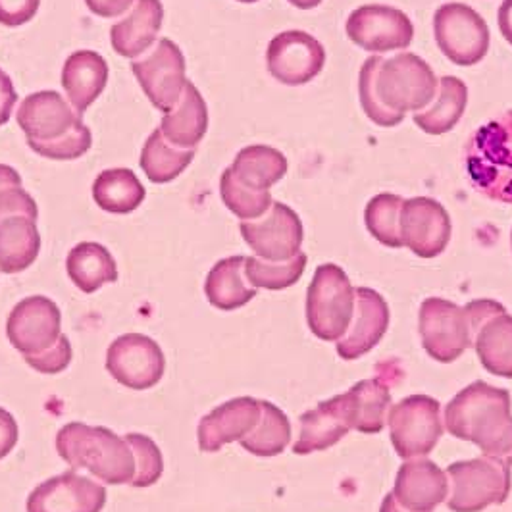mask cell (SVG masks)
I'll list each match as a JSON object with an SVG mask.
<instances>
[{
	"label": "cell",
	"instance_id": "cell-3",
	"mask_svg": "<svg viewBox=\"0 0 512 512\" xmlns=\"http://www.w3.org/2000/svg\"><path fill=\"white\" fill-rule=\"evenodd\" d=\"M56 451L74 470H87L108 486L133 480L135 459L128 441L103 426L66 424L56 436Z\"/></svg>",
	"mask_w": 512,
	"mask_h": 512
},
{
	"label": "cell",
	"instance_id": "cell-35",
	"mask_svg": "<svg viewBox=\"0 0 512 512\" xmlns=\"http://www.w3.org/2000/svg\"><path fill=\"white\" fill-rule=\"evenodd\" d=\"M262 416L255 430L239 443L256 457H276L285 451L291 441V422L287 414L270 401H260Z\"/></svg>",
	"mask_w": 512,
	"mask_h": 512
},
{
	"label": "cell",
	"instance_id": "cell-5",
	"mask_svg": "<svg viewBox=\"0 0 512 512\" xmlns=\"http://www.w3.org/2000/svg\"><path fill=\"white\" fill-rule=\"evenodd\" d=\"M355 314V289L337 264L316 268L308 285L307 322L310 332L322 341H339L349 330Z\"/></svg>",
	"mask_w": 512,
	"mask_h": 512
},
{
	"label": "cell",
	"instance_id": "cell-13",
	"mask_svg": "<svg viewBox=\"0 0 512 512\" xmlns=\"http://www.w3.org/2000/svg\"><path fill=\"white\" fill-rule=\"evenodd\" d=\"M239 230L255 255L270 262H285L299 255L305 239L299 214L283 203H274L258 220L241 222Z\"/></svg>",
	"mask_w": 512,
	"mask_h": 512
},
{
	"label": "cell",
	"instance_id": "cell-36",
	"mask_svg": "<svg viewBox=\"0 0 512 512\" xmlns=\"http://www.w3.org/2000/svg\"><path fill=\"white\" fill-rule=\"evenodd\" d=\"M308 256L299 253L285 262H270L258 256L245 258V278L255 289L282 291L301 280L307 268Z\"/></svg>",
	"mask_w": 512,
	"mask_h": 512
},
{
	"label": "cell",
	"instance_id": "cell-7",
	"mask_svg": "<svg viewBox=\"0 0 512 512\" xmlns=\"http://www.w3.org/2000/svg\"><path fill=\"white\" fill-rule=\"evenodd\" d=\"M451 512H482L489 505H503L511 495V466L493 459L453 462L447 468Z\"/></svg>",
	"mask_w": 512,
	"mask_h": 512
},
{
	"label": "cell",
	"instance_id": "cell-4",
	"mask_svg": "<svg viewBox=\"0 0 512 512\" xmlns=\"http://www.w3.org/2000/svg\"><path fill=\"white\" fill-rule=\"evenodd\" d=\"M464 170L478 193L512 205V110L470 135L464 147Z\"/></svg>",
	"mask_w": 512,
	"mask_h": 512
},
{
	"label": "cell",
	"instance_id": "cell-47",
	"mask_svg": "<svg viewBox=\"0 0 512 512\" xmlns=\"http://www.w3.org/2000/svg\"><path fill=\"white\" fill-rule=\"evenodd\" d=\"M10 185H22V178L12 166L0 164V191L10 187Z\"/></svg>",
	"mask_w": 512,
	"mask_h": 512
},
{
	"label": "cell",
	"instance_id": "cell-11",
	"mask_svg": "<svg viewBox=\"0 0 512 512\" xmlns=\"http://www.w3.org/2000/svg\"><path fill=\"white\" fill-rule=\"evenodd\" d=\"M131 70L154 108L168 114L180 103L187 85L185 56L172 39H160L147 56L131 62Z\"/></svg>",
	"mask_w": 512,
	"mask_h": 512
},
{
	"label": "cell",
	"instance_id": "cell-42",
	"mask_svg": "<svg viewBox=\"0 0 512 512\" xmlns=\"http://www.w3.org/2000/svg\"><path fill=\"white\" fill-rule=\"evenodd\" d=\"M41 0H0V26H26L39 12Z\"/></svg>",
	"mask_w": 512,
	"mask_h": 512
},
{
	"label": "cell",
	"instance_id": "cell-23",
	"mask_svg": "<svg viewBox=\"0 0 512 512\" xmlns=\"http://www.w3.org/2000/svg\"><path fill=\"white\" fill-rule=\"evenodd\" d=\"M343 397L337 395L301 416V434L293 445L295 455L326 451L351 432Z\"/></svg>",
	"mask_w": 512,
	"mask_h": 512
},
{
	"label": "cell",
	"instance_id": "cell-8",
	"mask_svg": "<svg viewBox=\"0 0 512 512\" xmlns=\"http://www.w3.org/2000/svg\"><path fill=\"white\" fill-rule=\"evenodd\" d=\"M391 443L401 459H420L436 449L443 436L441 405L430 395H410L387 414Z\"/></svg>",
	"mask_w": 512,
	"mask_h": 512
},
{
	"label": "cell",
	"instance_id": "cell-16",
	"mask_svg": "<svg viewBox=\"0 0 512 512\" xmlns=\"http://www.w3.org/2000/svg\"><path fill=\"white\" fill-rule=\"evenodd\" d=\"M399 230L403 247L420 258H436L451 241V218L436 199L414 197L403 201Z\"/></svg>",
	"mask_w": 512,
	"mask_h": 512
},
{
	"label": "cell",
	"instance_id": "cell-22",
	"mask_svg": "<svg viewBox=\"0 0 512 512\" xmlns=\"http://www.w3.org/2000/svg\"><path fill=\"white\" fill-rule=\"evenodd\" d=\"M164 22L160 0H135L128 16L110 29L112 49L124 58L137 60L156 43Z\"/></svg>",
	"mask_w": 512,
	"mask_h": 512
},
{
	"label": "cell",
	"instance_id": "cell-50",
	"mask_svg": "<svg viewBox=\"0 0 512 512\" xmlns=\"http://www.w3.org/2000/svg\"><path fill=\"white\" fill-rule=\"evenodd\" d=\"M237 2H245V4H253V2H258V0H237Z\"/></svg>",
	"mask_w": 512,
	"mask_h": 512
},
{
	"label": "cell",
	"instance_id": "cell-32",
	"mask_svg": "<svg viewBox=\"0 0 512 512\" xmlns=\"http://www.w3.org/2000/svg\"><path fill=\"white\" fill-rule=\"evenodd\" d=\"M66 270L83 293H95L106 283L118 282L116 260L101 243L83 241L76 245L68 255Z\"/></svg>",
	"mask_w": 512,
	"mask_h": 512
},
{
	"label": "cell",
	"instance_id": "cell-33",
	"mask_svg": "<svg viewBox=\"0 0 512 512\" xmlns=\"http://www.w3.org/2000/svg\"><path fill=\"white\" fill-rule=\"evenodd\" d=\"M145 187L129 168L104 170L93 183V199L108 214H131L145 201Z\"/></svg>",
	"mask_w": 512,
	"mask_h": 512
},
{
	"label": "cell",
	"instance_id": "cell-28",
	"mask_svg": "<svg viewBox=\"0 0 512 512\" xmlns=\"http://www.w3.org/2000/svg\"><path fill=\"white\" fill-rule=\"evenodd\" d=\"M245 258L228 256L212 266L205 282L206 299L212 307L231 312L255 299L256 289L245 278Z\"/></svg>",
	"mask_w": 512,
	"mask_h": 512
},
{
	"label": "cell",
	"instance_id": "cell-12",
	"mask_svg": "<svg viewBox=\"0 0 512 512\" xmlns=\"http://www.w3.org/2000/svg\"><path fill=\"white\" fill-rule=\"evenodd\" d=\"M106 370L124 387L145 391L162 380L166 357L153 337L126 333L108 347Z\"/></svg>",
	"mask_w": 512,
	"mask_h": 512
},
{
	"label": "cell",
	"instance_id": "cell-39",
	"mask_svg": "<svg viewBox=\"0 0 512 512\" xmlns=\"http://www.w3.org/2000/svg\"><path fill=\"white\" fill-rule=\"evenodd\" d=\"M384 60V56L374 54L362 64L359 76L360 104H362L366 116L374 124H378L382 128H395L403 122L405 114H397V112L389 110L387 106L380 103L378 93H376V79H378V72H380V66Z\"/></svg>",
	"mask_w": 512,
	"mask_h": 512
},
{
	"label": "cell",
	"instance_id": "cell-43",
	"mask_svg": "<svg viewBox=\"0 0 512 512\" xmlns=\"http://www.w3.org/2000/svg\"><path fill=\"white\" fill-rule=\"evenodd\" d=\"M18 424L8 410L0 409V459L8 457L18 443Z\"/></svg>",
	"mask_w": 512,
	"mask_h": 512
},
{
	"label": "cell",
	"instance_id": "cell-10",
	"mask_svg": "<svg viewBox=\"0 0 512 512\" xmlns=\"http://www.w3.org/2000/svg\"><path fill=\"white\" fill-rule=\"evenodd\" d=\"M420 335L424 351L437 362H455L462 353L472 347V326L464 308L430 297L422 303L420 314Z\"/></svg>",
	"mask_w": 512,
	"mask_h": 512
},
{
	"label": "cell",
	"instance_id": "cell-17",
	"mask_svg": "<svg viewBox=\"0 0 512 512\" xmlns=\"http://www.w3.org/2000/svg\"><path fill=\"white\" fill-rule=\"evenodd\" d=\"M6 333L14 349L22 355H39L52 347L62 335V314L56 303L33 295L12 308Z\"/></svg>",
	"mask_w": 512,
	"mask_h": 512
},
{
	"label": "cell",
	"instance_id": "cell-38",
	"mask_svg": "<svg viewBox=\"0 0 512 512\" xmlns=\"http://www.w3.org/2000/svg\"><path fill=\"white\" fill-rule=\"evenodd\" d=\"M220 195L224 205L230 208L231 212L241 218L243 222L258 220L262 218L270 206L274 205L270 191H253L233 178L230 168L222 174L220 180Z\"/></svg>",
	"mask_w": 512,
	"mask_h": 512
},
{
	"label": "cell",
	"instance_id": "cell-45",
	"mask_svg": "<svg viewBox=\"0 0 512 512\" xmlns=\"http://www.w3.org/2000/svg\"><path fill=\"white\" fill-rule=\"evenodd\" d=\"M85 4L99 18H116L126 14L135 0H85Z\"/></svg>",
	"mask_w": 512,
	"mask_h": 512
},
{
	"label": "cell",
	"instance_id": "cell-49",
	"mask_svg": "<svg viewBox=\"0 0 512 512\" xmlns=\"http://www.w3.org/2000/svg\"><path fill=\"white\" fill-rule=\"evenodd\" d=\"M293 6H297L299 10H312L316 6L322 4V0H289Z\"/></svg>",
	"mask_w": 512,
	"mask_h": 512
},
{
	"label": "cell",
	"instance_id": "cell-15",
	"mask_svg": "<svg viewBox=\"0 0 512 512\" xmlns=\"http://www.w3.org/2000/svg\"><path fill=\"white\" fill-rule=\"evenodd\" d=\"M347 35L364 51H401L412 43L414 26L409 16L397 8L366 4L349 16Z\"/></svg>",
	"mask_w": 512,
	"mask_h": 512
},
{
	"label": "cell",
	"instance_id": "cell-34",
	"mask_svg": "<svg viewBox=\"0 0 512 512\" xmlns=\"http://www.w3.org/2000/svg\"><path fill=\"white\" fill-rule=\"evenodd\" d=\"M195 158V149H180L166 141L160 128L154 129L141 151V168L156 185L178 180Z\"/></svg>",
	"mask_w": 512,
	"mask_h": 512
},
{
	"label": "cell",
	"instance_id": "cell-48",
	"mask_svg": "<svg viewBox=\"0 0 512 512\" xmlns=\"http://www.w3.org/2000/svg\"><path fill=\"white\" fill-rule=\"evenodd\" d=\"M380 512H410L405 509V507H401L399 505V501L395 499V495L393 493H387L384 497V501H382V509Z\"/></svg>",
	"mask_w": 512,
	"mask_h": 512
},
{
	"label": "cell",
	"instance_id": "cell-19",
	"mask_svg": "<svg viewBox=\"0 0 512 512\" xmlns=\"http://www.w3.org/2000/svg\"><path fill=\"white\" fill-rule=\"evenodd\" d=\"M389 307L384 297L370 289H355V314L353 324L337 341V355L343 360H357L370 353L389 328Z\"/></svg>",
	"mask_w": 512,
	"mask_h": 512
},
{
	"label": "cell",
	"instance_id": "cell-24",
	"mask_svg": "<svg viewBox=\"0 0 512 512\" xmlns=\"http://www.w3.org/2000/svg\"><path fill=\"white\" fill-rule=\"evenodd\" d=\"M106 83L108 64L99 52L77 51L64 62L62 87L81 116L103 95Z\"/></svg>",
	"mask_w": 512,
	"mask_h": 512
},
{
	"label": "cell",
	"instance_id": "cell-30",
	"mask_svg": "<svg viewBox=\"0 0 512 512\" xmlns=\"http://www.w3.org/2000/svg\"><path fill=\"white\" fill-rule=\"evenodd\" d=\"M466 104L468 89L464 81L459 77H441L434 103L414 114V124L428 135L449 133L461 122Z\"/></svg>",
	"mask_w": 512,
	"mask_h": 512
},
{
	"label": "cell",
	"instance_id": "cell-21",
	"mask_svg": "<svg viewBox=\"0 0 512 512\" xmlns=\"http://www.w3.org/2000/svg\"><path fill=\"white\" fill-rule=\"evenodd\" d=\"M393 495L410 512H432L449 497V480L436 462L407 461L397 472Z\"/></svg>",
	"mask_w": 512,
	"mask_h": 512
},
{
	"label": "cell",
	"instance_id": "cell-41",
	"mask_svg": "<svg viewBox=\"0 0 512 512\" xmlns=\"http://www.w3.org/2000/svg\"><path fill=\"white\" fill-rule=\"evenodd\" d=\"M72 357H74L72 343H70L68 335L62 333L60 339L47 351H43L39 355H24V360L39 374H60L70 366Z\"/></svg>",
	"mask_w": 512,
	"mask_h": 512
},
{
	"label": "cell",
	"instance_id": "cell-46",
	"mask_svg": "<svg viewBox=\"0 0 512 512\" xmlns=\"http://www.w3.org/2000/svg\"><path fill=\"white\" fill-rule=\"evenodd\" d=\"M497 20H499V29L503 37L512 45V0H503Z\"/></svg>",
	"mask_w": 512,
	"mask_h": 512
},
{
	"label": "cell",
	"instance_id": "cell-37",
	"mask_svg": "<svg viewBox=\"0 0 512 512\" xmlns=\"http://www.w3.org/2000/svg\"><path fill=\"white\" fill-rule=\"evenodd\" d=\"M401 206L403 199L399 195L382 193L370 199L364 210V222L366 228L385 247L399 249L403 247L401 230H399V218H401Z\"/></svg>",
	"mask_w": 512,
	"mask_h": 512
},
{
	"label": "cell",
	"instance_id": "cell-25",
	"mask_svg": "<svg viewBox=\"0 0 512 512\" xmlns=\"http://www.w3.org/2000/svg\"><path fill=\"white\" fill-rule=\"evenodd\" d=\"M349 424L360 434H380L391 405V393L384 374L376 380H362L341 395Z\"/></svg>",
	"mask_w": 512,
	"mask_h": 512
},
{
	"label": "cell",
	"instance_id": "cell-40",
	"mask_svg": "<svg viewBox=\"0 0 512 512\" xmlns=\"http://www.w3.org/2000/svg\"><path fill=\"white\" fill-rule=\"evenodd\" d=\"M126 441L133 451L135 459V474L131 480L133 487H151L164 474V457L158 445L151 437L143 434H128Z\"/></svg>",
	"mask_w": 512,
	"mask_h": 512
},
{
	"label": "cell",
	"instance_id": "cell-1",
	"mask_svg": "<svg viewBox=\"0 0 512 512\" xmlns=\"http://www.w3.org/2000/svg\"><path fill=\"white\" fill-rule=\"evenodd\" d=\"M511 393L486 382H474L445 409V426L451 436L472 441L487 459L512 466Z\"/></svg>",
	"mask_w": 512,
	"mask_h": 512
},
{
	"label": "cell",
	"instance_id": "cell-44",
	"mask_svg": "<svg viewBox=\"0 0 512 512\" xmlns=\"http://www.w3.org/2000/svg\"><path fill=\"white\" fill-rule=\"evenodd\" d=\"M18 103V93L10 76L0 70V128L10 122L14 106Z\"/></svg>",
	"mask_w": 512,
	"mask_h": 512
},
{
	"label": "cell",
	"instance_id": "cell-6",
	"mask_svg": "<svg viewBox=\"0 0 512 512\" xmlns=\"http://www.w3.org/2000/svg\"><path fill=\"white\" fill-rule=\"evenodd\" d=\"M437 87L439 81L430 64L412 52L385 58L376 79L380 103L397 114L428 108L436 99Z\"/></svg>",
	"mask_w": 512,
	"mask_h": 512
},
{
	"label": "cell",
	"instance_id": "cell-14",
	"mask_svg": "<svg viewBox=\"0 0 512 512\" xmlns=\"http://www.w3.org/2000/svg\"><path fill=\"white\" fill-rule=\"evenodd\" d=\"M268 72L283 85L297 87L320 76L326 64V51L310 33L291 29L276 35L266 51Z\"/></svg>",
	"mask_w": 512,
	"mask_h": 512
},
{
	"label": "cell",
	"instance_id": "cell-18",
	"mask_svg": "<svg viewBox=\"0 0 512 512\" xmlns=\"http://www.w3.org/2000/svg\"><path fill=\"white\" fill-rule=\"evenodd\" d=\"M104 505V486L70 470L35 487L27 499V512H101Z\"/></svg>",
	"mask_w": 512,
	"mask_h": 512
},
{
	"label": "cell",
	"instance_id": "cell-9",
	"mask_svg": "<svg viewBox=\"0 0 512 512\" xmlns=\"http://www.w3.org/2000/svg\"><path fill=\"white\" fill-rule=\"evenodd\" d=\"M434 35L441 52L459 66H474L489 51L486 20L461 2L443 4L434 16Z\"/></svg>",
	"mask_w": 512,
	"mask_h": 512
},
{
	"label": "cell",
	"instance_id": "cell-31",
	"mask_svg": "<svg viewBox=\"0 0 512 512\" xmlns=\"http://www.w3.org/2000/svg\"><path fill=\"white\" fill-rule=\"evenodd\" d=\"M230 170L241 185L253 191H270L287 174V158L274 147L251 145L237 153Z\"/></svg>",
	"mask_w": 512,
	"mask_h": 512
},
{
	"label": "cell",
	"instance_id": "cell-20",
	"mask_svg": "<svg viewBox=\"0 0 512 512\" xmlns=\"http://www.w3.org/2000/svg\"><path fill=\"white\" fill-rule=\"evenodd\" d=\"M262 416L260 401L237 397L208 412L199 422V447L205 453H218L224 445L249 436Z\"/></svg>",
	"mask_w": 512,
	"mask_h": 512
},
{
	"label": "cell",
	"instance_id": "cell-2",
	"mask_svg": "<svg viewBox=\"0 0 512 512\" xmlns=\"http://www.w3.org/2000/svg\"><path fill=\"white\" fill-rule=\"evenodd\" d=\"M33 153L51 160H76L93 145L91 129L58 91H39L24 99L16 114Z\"/></svg>",
	"mask_w": 512,
	"mask_h": 512
},
{
	"label": "cell",
	"instance_id": "cell-29",
	"mask_svg": "<svg viewBox=\"0 0 512 512\" xmlns=\"http://www.w3.org/2000/svg\"><path fill=\"white\" fill-rule=\"evenodd\" d=\"M472 347L489 374L512 378V316L507 310L489 316L474 328Z\"/></svg>",
	"mask_w": 512,
	"mask_h": 512
},
{
	"label": "cell",
	"instance_id": "cell-51",
	"mask_svg": "<svg viewBox=\"0 0 512 512\" xmlns=\"http://www.w3.org/2000/svg\"><path fill=\"white\" fill-rule=\"evenodd\" d=\"M511 245H512V231H511Z\"/></svg>",
	"mask_w": 512,
	"mask_h": 512
},
{
	"label": "cell",
	"instance_id": "cell-27",
	"mask_svg": "<svg viewBox=\"0 0 512 512\" xmlns=\"http://www.w3.org/2000/svg\"><path fill=\"white\" fill-rule=\"evenodd\" d=\"M41 235L37 220L14 214L0 220V272L20 274L39 256Z\"/></svg>",
	"mask_w": 512,
	"mask_h": 512
},
{
	"label": "cell",
	"instance_id": "cell-26",
	"mask_svg": "<svg viewBox=\"0 0 512 512\" xmlns=\"http://www.w3.org/2000/svg\"><path fill=\"white\" fill-rule=\"evenodd\" d=\"M208 129V106L193 81H187L180 103L162 120L160 131L168 143L180 149H195Z\"/></svg>",
	"mask_w": 512,
	"mask_h": 512
}]
</instances>
